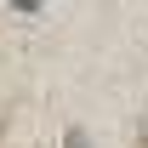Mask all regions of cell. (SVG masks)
I'll return each instance as SVG.
<instances>
[{"label": "cell", "mask_w": 148, "mask_h": 148, "mask_svg": "<svg viewBox=\"0 0 148 148\" xmlns=\"http://www.w3.org/2000/svg\"><path fill=\"white\" fill-rule=\"evenodd\" d=\"M143 148H148V120H143Z\"/></svg>", "instance_id": "obj_2"}, {"label": "cell", "mask_w": 148, "mask_h": 148, "mask_svg": "<svg viewBox=\"0 0 148 148\" xmlns=\"http://www.w3.org/2000/svg\"><path fill=\"white\" fill-rule=\"evenodd\" d=\"M69 148H86V131H69Z\"/></svg>", "instance_id": "obj_1"}]
</instances>
